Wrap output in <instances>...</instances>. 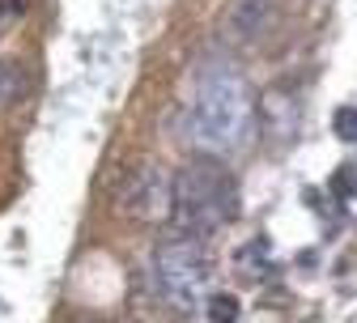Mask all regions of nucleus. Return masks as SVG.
Listing matches in <instances>:
<instances>
[{"label":"nucleus","instance_id":"f257e3e1","mask_svg":"<svg viewBox=\"0 0 357 323\" xmlns=\"http://www.w3.org/2000/svg\"><path fill=\"white\" fill-rule=\"evenodd\" d=\"M255 132V98L238 68L208 64L196 81V98L188 111V141L204 158H226L247 149Z\"/></svg>","mask_w":357,"mask_h":323},{"label":"nucleus","instance_id":"f03ea898","mask_svg":"<svg viewBox=\"0 0 357 323\" xmlns=\"http://www.w3.org/2000/svg\"><path fill=\"white\" fill-rule=\"evenodd\" d=\"M238 217V183L217 158H192L174 174V225L178 234L208 239Z\"/></svg>","mask_w":357,"mask_h":323},{"label":"nucleus","instance_id":"7ed1b4c3","mask_svg":"<svg viewBox=\"0 0 357 323\" xmlns=\"http://www.w3.org/2000/svg\"><path fill=\"white\" fill-rule=\"evenodd\" d=\"M208 276H213V255L196 234H174L153 251V290L174 310H192L208 290Z\"/></svg>","mask_w":357,"mask_h":323},{"label":"nucleus","instance_id":"20e7f679","mask_svg":"<svg viewBox=\"0 0 357 323\" xmlns=\"http://www.w3.org/2000/svg\"><path fill=\"white\" fill-rule=\"evenodd\" d=\"M119 209L132 221H170L174 217V179L158 162H141L123 174Z\"/></svg>","mask_w":357,"mask_h":323},{"label":"nucleus","instance_id":"39448f33","mask_svg":"<svg viewBox=\"0 0 357 323\" xmlns=\"http://www.w3.org/2000/svg\"><path fill=\"white\" fill-rule=\"evenodd\" d=\"M298 119H302V111H298L294 89L268 85L264 94H259V103H255V128H259L273 145H289V141H294V136H298Z\"/></svg>","mask_w":357,"mask_h":323},{"label":"nucleus","instance_id":"423d86ee","mask_svg":"<svg viewBox=\"0 0 357 323\" xmlns=\"http://www.w3.org/2000/svg\"><path fill=\"white\" fill-rule=\"evenodd\" d=\"M273 22H277V0H238L230 9L226 30L238 43H259L268 30H273Z\"/></svg>","mask_w":357,"mask_h":323},{"label":"nucleus","instance_id":"0eeeda50","mask_svg":"<svg viewBox=\"0 0 357 323\" xmlns=\"http://www.w3.org/2000/svg\"><path fill=\"white\" fill-rule=\"evenodd\" d=\"M204 310H208V323H238V298L234 294H213Z\"/></svg>","mask_w":357,"mask_h":323},{"label":"nucleus","instance_id":"6e6552de","mask_svg":"<svg viewBox=\"0 0 357 323\" xmlns=\"http://www.w3.org/2000/svg\"><path fill=\"white\" fill-rule=\"evenodd\" d=\"M332 132L340 136V141L357 145V107H340V111L332 115Z\"/></svg>","mask_w":357,"mask_h":323},{"label":"nucleus","instance_id":"1a4fd4ad","mask_svg":"<svg viewBox=\"0 0 357 323\" xmlns=\"http://www.w3.org/2000/svg\"><path fill=\"white\" fill-rule=\"evenodd\" d=\"M26 17V0H0V34L13 30Z\"/></svg>","mask_w":357,"mask_h":323},{"label":"nucleus","instance_id":"9d476101","mask_svg":"<svg viewBox=\"0 0 357 323\" xmlns=\"http://www.w3.org/2000/svg\"><path fill=\"white\" fill-rule=\"evenodd\" d=\"M73 323H111V319H73Z\"/></svg>","mask_w":357,"mask_h":323},{"label":"nucleus","instance_id":"9b49d317","mask_svg":"<svg viewBox=\"0 0 357 323\" xmlns=\"http://www.w3.org/2000/svg\"><path fill=\"white\" fill-rule=\"evenodd\" d=\"M5 73H9V68H5V64H0V89H5V81H9V77H5Z\"/></svg>","mask_w":357,"mask_h":323}]
</instances>
